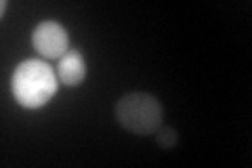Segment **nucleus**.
<instances>
[{
  "instance_id": "423d86ee",
  "label": "nucleus",
  "mask_w": 252,
  "mask_h": 168,
  "mask_svg": "<svg viewBox=\"0 0 252 168\" xmlns=\"http://www.w3.org/2000/svg\"><path fill=\"white\" fill-rule=\"evenodd\" d=\"M6 6H9V2H6V0H2V6H0V9H2V15L6 13Z\"/></svg>"
},
{
  "instance_id": "f03ea898",
  "label": "nucleus",
  "mask_w": 252,
  "mask_h": 168,
  "mask_svg": "<svg viewBox=\"0 0 252 168\" xmlns=\"http://www.w3.org/2000/svg\"><path fill=\"white\" fill-rule=\"evenodd\" d=\"M114 118L124 131L137 137H147V134H156V131L162 126L164 109L154 95L135 91L116 101Z\"/></svg>"
},
{
  "instance_id": "39448f33",
  "label": "nucleus",
  "mask_w": 252,
  "mask_h": 168,
  "mask_svg": "<svg viewBox=\"0 0 252 168\" xmlns=\"http://www.w3.org/2000/svg\"><path fill=\"white\" fill-rule=\"evenodd\" d=\"M154 137H156V143L162 149H172L179 143V133L175 129H170V126H160Z\"/></svg>"
},
{
  "instance_id": "7ed1b4c3",
  "label": "nucleus",
  "mask_w": 252,
  "mask_h": 168,
  "mask_svg": "<svg viewBox=\"0 0 252 168\" xmlns=\"http://www.w3.org/2000/svg\"><path fill=\"white\" fill-rule=\"evenodd\" d=\"M32 46L44 59H61L69 51L67 30L59 21H40L32 32Z\"/></svg>"
},
{
  "instance_id": "f257e3e1",
  "label": "nucleus",
  "mask_w": 252,
  "mask_h": 168,
  "mask_svg": "<svg viewBox=\"0 0 252 168\" xmlns=\"http://www.w3.org/2000/svg\"><path fill=\"white\" fill-rule=\"evenodd\" d=\"M59 89L55 69L42 59H26L15 67L11 76V93L15 101L26 109L46 105Z\"/></svg>"
},
{
  "instance_id": "20e7f679",
  "label": "nucleus",
  "mask_w": 252,
  "mask_h": 168,
  "mask_svg": "<svg viewBox=\"0 0 252 168\" xmlns=\"http://www.w3.org/2000/svg\"><path fill=\"white\" fill-rule=\"evenodd\" d=\"M86 76V61L80 51L69 49L63 57L59 59L57 66V78L61 84L65 86H78Z\"/></svg>"
}]
</instances>
